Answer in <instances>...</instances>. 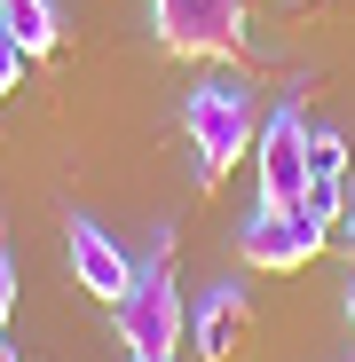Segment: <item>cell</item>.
I'll use <instances>...</instances> for the list:
<instances>
[{"mask_svg": "<svg viewBox=\"0 0 355 362\" xmlns=\"http://www.w3.org/2000/svg\"><path fill=\"white\" fill-rule=\"evenodd\" d=\"M339 308H347V331H355V276H347V299H339Z\"/></svg>", "mask_w": 355, "mask_h": 362, "instance_id": "obj_12", "label": "cell"}, {"mask_svg": "<svg viewBox=\"0 0 355 362\" xmlns=\"http://www.w3.org/2000/svg\"><path fill=\"white\" fill-rule=\"evenodd\" d=\"M245 339H253V299H245V284H205V299L190 308V346H198L205 362H237Z\"/></svg>", "mask_w": 355, "mask_h": 362, "instance_id": "obj_6", "label": "cell"}, {"mask_svg": "<svg viewBox=\"0 0 355 362\" xmlns=\"http://www.w3.org/2000/svg\"><path fill=\"white\" fill-rule=\"evenodd\" d=\"M182 134L198 150V189H221V173L253 150L261 134V110H253V87L245 79H198L182 95Z\"/></svg>", "mask_w": 355, "mask_h": 362, "instance_id": "obj_1", "label": "cell"}, {"mask_svg": "<svg viewBox=\"0 0 355 362\" xmlns=\"http://www.w3.org/2000/svg\"><path fill=\"white\" fill-rule=\"evenodd\" d=\"M332 245H339V252L355 260V173L339 181V213H332Z\"/></svg>", "mask_w": 355, "mask_h": 362, "instance_id": "obj_9", "label": "cell"}, {"mask_svg": "<svg viewBox=\"0 0 355 362\" xmlns=\"http://www.w3.org/2000/svg\"><path fill=\"white\" fill-rule=\"evenodd\" d=\"M111 323H118L127 362H174V346L190 339V308H182V291H174V276H166V236H158L150 268H135V284L111 308Z\"/></svg>", "mask_w": 355, "mask_h": 362, "instance_id": "obj_2", "label": "cell"}, {"mask_svg": "<svg viewBox=\"0 0 355 362\" xmlns=\"http://www.w3.org/2000/svg\"><path fill=\"white\" fill-rule=\"evenodd\" d=\"M253 173H261V205H308V110H300V95L269 103L261 134H253Z\"/></svg>", "mask_w": 355, "mask_h": 362, "instance_id": "obj_5", "label": "cell"}, {"mask_svg": "<svg viewBox=\"0 0 355 362\" xmlns=\"http://www.w3.org/2000/svg\"><path fill=\"white\" fill-rule=\"evenodd\" d=\"M0 32L40 64V55H55V40H64V16H55V0H0Z\"/></svg>", "mask_w": 355, "mask_h": 362, "instance_id": "obj_8", "label": "cell"}, {"mask_svg": "<svg viewBox=\"0 0 355 362\" xmlns=\"http://www.w3.org/2000/svg\"><path fill=\"white\" fill-rule=\"evenodd\" d=\"M0 362H16V346H9V339H0Z\"/></svg>", "mask_w": 355, "mask_h": 362, "instance_id": "obj_13", "label": "cell"}, {"mask_svg": "<svg viewBox=\"0 0 355 362\" xmlns=\"http://www.w3.org/2000/svg\"><path fill=\"white\" fill-rule=\"evenodd\" d=\"M24 64H32V55L9 40V32H0V95H16V79H24Z\"/></svg>", "mask_w": 355, "mask_h": 362, "instance_id": "obj_10", "label": "cell"}, {"mask_svg": "<svg viewBox=\"0 0 355 362\" xmlns=\"http://www.w3.org/2000/svg\"><path fill=\"white\" fill-rule=\"evenodd\" d=\"M9 315H16V260H9V245H0V331H9Z\"/></svg>", "mask_w": 355, "mask_h": 362, "instance_id": "obj_11", "label": "cell"}, {"mask_svg": "<svg viewBox=\"0 0 355 362\" xmlns=\"http://www.w3.org/2000/svg\"><path fill=\"white\" fill-rule=\"evenodd\" d=\"M64 245H72V276L103 299V308H118V299H127V284H135V260L118 252L87 213H72V221H64Z\"/></svg>", "mask_w": 355, "mask_h": 362, "instance_id": "obj_7", "label": "cell"}, {"mask_svg": "<svg viewBox=\"0 0 355 362\" xmlns=\"http://www.w3.org/2000/svg\"><path fill=\"white\" fill-rule=\"evenodd\" d=\"M324 245H332V228H324L308 205H253L245 221H237V260L261 268V276H292V268H308Z\"/></svg>", "mask_w": 355, "mask_h": 362, "instance_id": "obj_4", "label": "cell"}, {"mask_svg": "<svg viewBox=\"0 0 355 362\" xmlns=\"http://www.w3.org/2000/svg\"><path fill=\"white\" fill-rule=\"evenodd\" d=\"M150 32L166 55L229 64L245 55V0H150Z\"/></svg>", "mask_w": 355, "mask_h": 362, "instance_id": "obj_3", "label": "cell"}]
</instances>
